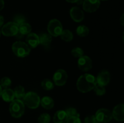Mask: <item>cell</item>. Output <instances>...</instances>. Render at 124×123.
<instances>
[{
  "label": "cell",
  "instance_id": "41",
  "mask_svg": "<svg viewBox=\"0 0 124 123\" xmlns=\"http://www.w3.org/2000/svg\"><path fill=\"white\" fill-rule=\"evenodd\" d=\"M1 30H0V36H1Z\"/></svg>",
  "mask_w": 124,
  "mask_h": 123
},
{
  "label": "cell",
  "instance_id": "25",
  "mask_svg": "<svg viewBox=\"0 0 124 123\" xmlns=\"http://www.w3.org/2000/svg\"><path fill=\"white\" fill-rule=\"evenodd\" d=\"M93 90L98 96H102L106 93V89H105V86L99 85L98 84H96Z\"/></svg>",
  "mask_w": 124,
  "mask_h": 123
},
{
  "label": "cell",
  "instance_id": "18",
  "mask_svg": "<svg viewBox=\"0 0 124 123\" xmlns=\"http://www.w3.org/2000/svg\"><path fill=\"white\" fill-rule=\"evenodd\" d=\"M39 43L43 46H48L52 41V37L49 33H42L39 36Z\"/></svg>",
  "mask_w": 124,
  "mask_h": 123
},
{
  "label": "cell",
  "instance_id": "13",
  "mask_svg": "<svg viewBox=\"0 0 124 123\" xmlns=\"http://www.w3.org/2000/svg\"><path fill=\"white\" fill-rule=\"evenodd\" d=\"M70 15L71 19L76 22H80L82 21L84 18L83 11L78 7H73L70 9Z\"/></svg>",
  "mask_w": 124,
  "mask_h": 123
},
{
  "label": "cell",
  "instance_id": "17",
  "mask_svg": "<svg viewBox=\"0 0 124 123\" xmlns=\"http://www.w3.org/2000/svg\"><path fill=\"white\" fill-rule=\"evenodd\" d=\"M40 104L42 106V107L44 108L45 109L50 110L53 108V106H54V102L52 98H51L50 96H44L41 99V101H40Z\"/></svg>",
  "mask_w": 124,
  "mask_h": 123
},
{
  "label": "cell",
  "instance_id": "28",
  "mask_svg": "<svg viewBox=\"0 0 124 123\" xmlns=\"http://www.w3.org/2000/svg\"><path fill=\"white\" fill-rule=\"evenodd\" d=\"M65 112H66L67 115L68 117H79V113L78 112L77 110L74 107H69L65 110Z\"/></svg>",
  "mask_w": 124,
  "mask_h": 123
},
{
  "label": "cell",
  "instance_id": "20",
  "mask_svg": "<svg viewBox=\"0 0 124 123\" xmlns=\"http://www.w3.org/2000/svg\"><path fill=\"white\" fill-rule=\"evenodd\" d=\"M60 37L61 39L65 42H69L72 41L73 39V34L72 32L69 30H64L62 31Z\"/></svg>",
  "mask_w": 124,
  "mask_h": 123
},
{
  "label": "cell",
  "instance_id": "35",
  "mask_svg": "<svg viewBox=\"0 0 124 123\" xmlns=\"http://www.w3.org/2000/svg\"><path fill=\"white\" fill-rule=\"evenodd\" d=\"M4 17L0 15V27H2L4 24Z\"/></svg>",
  "mask_w": 124,
  "mask_h": 123
},
{
  "label": "cell",
  "instance_id": "30",
  "mask_svg": "<svg viewBox=\"0 0 124 123\" xmlns=\"http://www.w3.org/2000/svg\"><path fill=\"white\" fill-rule=\"evenodd\" d=\"M98 123L94 115H88L84 119V123Z\"/></svg>",
  "mask_w": 124,
  "mask_h": 123
},
{
  "label": "cell",
  "instance_id": "3",
  "mask_svg": "<svg viewBox=\"0 0 124 123\" xmlns=\"http://www.w3.org/2000/svg\"><path fill=\"white\" fill-rule=\"evenodd\" d=\"M10 113L15 118H21L25 111V104L21 100H13L9 106Z\"/></svg>",
  "mask_w": 124,
  "mask_h": 123
},
{
  "label": "cell",
  "instance_id": "14",
  "mask_svg": "<svg viewBox=\"0 0 124 123\" xmlns=\"http://www.w3.org/2000/svg\"><path fill=\"white\" fill-rule=\"evenodd\" d=\"M25 41L27 44L30 48H35L39 44H40L39 36L35 33H30L28 34L26 36Z\"/></svg>",
  "mask_w": 124,
  "mask_h": 123
},
{
  "label": "cell",
  "instance_id": "22",
  "mask_svg": "<svg viewBox=\"0 0 124 123\" xmlns=\"http://www.w3.org/2000/svg\"><path fill=\"white\" fill-rule=\"evenodd\" d=\"M31 26L29 23L24 22L19 26V31L24 35H27L31 31Z\"/></svg>",
  "mask_w": 124,
  "mask_h": 123
},
{
  "label": "cell",
  "instance_id": "38",
  "mask_svg": "<svg viewBox=\"0 0 124 123\" xmlns=\"http://www.w3.org/2000/svg\"><path fill=\"white\" fill-rule=\"evenodd\" d=\"M2 88H1V85H0V97H1V94H2Z\"/></svg>",
  "mask_w": 124,
  "mask_h": 123
},
{
  "label": "cell",
  "instance_id": "21",
  "mask_svg": "<svg viewBox=\"0 0 124 123\" xmlns=\"http://www.w3.org/2000/svg\"><path fill=\"white\" fill-rule=\"evenodd\" d=\"M76 31L77 34L80 37H85L89 33V29L85 25H81L78 27Z\"/></svg>",
  "mask_w": 124,
  "mask_h": 123
},
{
  "label": "cell",
  "instance_id": "26",
  "mask_svg": "<svg viewBox=\"0 0 124 123\" xmlns=\"http://www.w3.org/2000/svg\"><path fill=\"white\" fill-rule=\"evenodd\" d=\"M11 84H12V81H11L10 78L8 77H3L2 78H1V81H0V85H1V88H4V89L9 88Z\"/></svg>",
  "mask_w": 124,
  "mask_h": 123
},
{
  "label": "cell",
  "instance_id": "27",
  "mask_svg": "<svg viewBox=\"0 0 124 123\" xmlns=\"http://www.w3.org/2000/svg\"><path fill=\"white\" fill-rule=\"evenodd\" d=\"M71 55L76 58H79L84 55V51L79 47H76L71 51Z\"/></svg>",
  "mask_w": 124,
  "mask_h": 123
},
{
  "label": "cell",
  "instance_id": "32",
  "mask_svg": "<svg viewBox=\"0 0 124 123\" xmlns=\"http://www.w3.org/2000/svg\"><path fill=\"white\" fill-rule=\"evenodd\" d=\"M24 36H25V35L21 33H20L19 31H18V33H17L16 34L15 36V37L16 39H17L18 40H20V39H23L24 37Z\"/></svg>",
  "mask_w": 124,
  "mask_h": 123
},
{
  "label": "cell",
  "instance_id": "24",
  "mask_svg": "<svg viewBox=\"0 0 124 123\" xmlns=\"http://www.w3.org/2000/svg\"><path fill=\"white\" fill-rule=\"evenodd\" d=\"M51 117L49 114L47 113H42L39 116L38 118V123H50Z\"/></svg>",
  "mask_w": 124,
  "mask_h": 123
},
{
  "label": "cell",
  "instance_id": "16",
  "mask_svg": "<svg viewBox=\"0 0 124 123\" xmlns=\"http://www.w3.org/2000/svg\"><path fill=\"white\" fill-rule=\"evenodd\" d=\"M1 97L6 102H12L15 98L14 91L10 88L4 89L1 94Z\"/></svg>",
  "mask_w": 124,
  "mask_h": 123
},
{
  "label": "cell",
  "instance_id": "42",
  "mask_svg": "<svg viewBox=\"0 0 124 123\" xmlns=\"http://www.w3.org/2000/svg\"></svg>",
  "mask_w": 124,
  "mask_h": 123
},
{
  "label": "cell",
  "instance_id": "37",
  "mask_svg": "<svg viewBox=\"0 0 124 123\" xmlns=\"http://www.w3.org/2000/svg\"><path fill=\"white\" fill-rule=\"evenodd\" d=\"M76 3H77L78 5L82 4H83V1H82V0H78Z\"/></svg>",
  "mask_w": 124,
  "mask_h": 123
},
{
  "label": "cell",
  "instance_id": "31",
  "mask_svg": "<svg viewBox=\"0 0 124 123\" xmlns=\"http://www.w3.org/2000/svg\"><path fill=\"white\" fill-rule=\"evenodd\" d=\"M66 123H82L79 117H69Z\"/></svg>",
  "mask_w": 124,
  "mask_h": 123
},
{
  "label": "cell",
  "instance_id": "9",
  "mask_svg": "<svg viewBox=\"0 0 124 123\" xmlns=\"http://www.w3.org/2000/svg\"><path fill=\"white\" fill-rule=\"evenodd\" d=\"M101 5L100 0H84L82 6L85 12L93 13L99 8Z\"/></svg>",
  "mask_w": 124,
  "mask_h": 123
},
{
  "label": "cell",
  "instance_id": "39",
  "mask_svg": "<svg viewBox=\"0 0 124 123\" xmlns=\"http://www.w3.org/2000/svg\"><path fill=\"white\" fill-rule=\"evenodd\" d=\"M122 40H123V42H124V31L123 33V35H122Z\"/></svg>",
  "mask_w": 124,
  "mask_h": 123
},
{
  "label": "cell",
  "instance_id": "2",
  "mask_svg": "<svg viewBox=\"0 0 124 123\" xmlns=\"http://www.w3.org/2000/svg\"><path fill=\"white\" fill-rule=\"evenodd\" d=\"M13 53L18 57H25L29 55L31 51V48L25 42L16 41L12 46Z\"/></svg>",
  "mask_w": 124,
  "mask_h": 123
},
{
  "label": "cell",
  "instance_id": "29",
  "mask_svg": "<svg viewBox=\"0 0 124 123\" xmlns=\"http://www.w3.org/2000/svg\"><path fill=\"white\" fill-rule=\"evenodd\" d=\"M13 22H14L16 25H18V26H19V25H21L22 24L25 22V18L23 15H21V14H18V15L15 16L14 17Z\"/></svg>",
  "mask_w": 124,
  "mask_h": 123
},
{
  "label": "cell",
  "instance_id": "36",
  "mask_svg": "<svg viewBox=\"0 0 124 123\" xmlns=\"http://www.w3.org/2000/svg\"><path fill=\"white\" fill-rule=\"evenodd\" d=\"M67 2H70V3H76L78 0H65Z\"/></svg>",
  "mask_w": 124,
  "mask_h": 123
},
{
  "label": "cell",
  "instance_id": "10",
  "mask_svg": "<svg viewBox=\"0 0 124 123\" xmlns=\"http://www.w3.org/2000/svg\"><path fill=\"white\" fill-rule=\"evenodd\" d=\"M78 66L83 72H87L92 68V60L87 55H83L79 58L78 61Z\"/></svg>",
  "mask_w": 124,
  "mask_h": 123
},
{
  "label": "cell",
  "instance_id": "34",
  "mask_svg": "<svg viewBox=\"0 0 124 123\" xmlns=\"http://www.w3.org/2000/svg\"><path fill=\"white\" fill-rule=\"evenodd\" d=\"M4 7V0H0V11L2 10Z\"/></svg>",
  "mask_w": 124,
  "mask_h": 123
},
{
  "label": "cell",
  "instance_id": "40",
  "mask_svg": "<svg viewBox=\"0 0 124 123\" xmlns=\"http://www.w3.org/2000/svg\"><path fill=\"white\" fill-rule=\"evenodd\" d=\"M100 1H108V0H100Z\"/></svg>",
  "mask_w": 124,
  "mask_h": 123
},
{
  "label": "cell",
  "instance_id": "6",
  "mask_svg": "<svg viewBox=\"0 0 124 123\" xmlns=\"http://www.w3.org/2000/svg\"><path fill=\"white\" fill-rule=\"evenodd\" d=\"M94 116L97 121L101 123H109L113 119L112 112L105 108H101L98 110Z\"/></svg>",
  "mask_w": 124,
  "mask_h": 123
},
{
  "label": "cell",
  "instance_id": "11",
  "mask_svg": "<svg viewBox=\"0 0 124 123\" xmlns=\"http://www.w3.org/2000/svg\"><path fill=\"white\" fill-rule=\"evenodd\" d=\"M97 84L105 86L110 82V74L107 70H103L98 74L96 78Z\"/></svg>",
  "mask_w": 124,
  "mask_h": 123
},
{
  "label": "cell",
  "instance_id": "7",
  "mask_svg": "<svg viewBox=\"0 0 124 123\" xmlns=\"http://www.w3.org/2000/svg\"><path fill=\"white\" fill-rule=\"evenodd\" d=\"M19 31V26L14 22H8L2 27L1 32L7 37L15 36Z\"/></svg>",
  "mask_w": 124,
  "mask_h": 123
},
{
  "label": "cell",
  "instance_id": "12",
  "mask_svg": "<svg viewBox=\"0 0 124 123\" xmlns=\"http://www.w3.org/2000/svg\"><path fill=\"white\" fill-rule=\"evenodd\" d=\"M113 118L117 121H124V104H119L112 111Z\"/></svg>",
  "mask_w": 124,
  "mask_h": 123
},
{
  "label": "cell",
  "instance_id": "33",
  "mask_svg": "<svg viewBox=\"0 0 124 123\" xmlns=\"http://www.w3.org/2000/svg\"><path fill=\"white\" fill-rule=\"evenodd\" d=\"M120 23L122 26L124 27V13L121 15V18H120Z\"/></svg>",
  "mask_w": 124,
  "mask_h": 123
},
{
  "label": "cell",
  "instance_id": "19",
  "mask_svg": "<svg viewBox=\"0 0 124 123\" xmlns=\"http://www.w3.org/2000/svg\"><path fill=\"white\" fill-rule=\"evenodd\" d=\"M13 91H14L15 97H16L18 100H23L25 95V89L24 87L21 85L17 86L16 87H15Z\"/></svg>",
  "mask_w": 124,
  "mask_h": 123
},
{
  "label": "cell",
  "instance_id": "1",
  "mask_svg": "<svg viewBox=\"0 0 124 123\" xmlns=\"http://www.w3.org/2000/svg\"><path fill=\"white\" fill-rule=\"evenodd\" d=\"M96 78L90 74H85L80 76L76 83L78 90L82 93H87L94 89L96 85Z\"/></svg>",
  "mask_w": 124,
  "mask_h": 123
},
{
  "label": "cell",
  "instance_id": "15",
  "mask_svg": "<svg viewBox=\"0 0 124 123\" xmlns=\"http://www.w3.org/2000/svg\"><path fill=\"white\" fill-rule=\"evenodd\" d=\"M68 117L65 110H58L54 113L53 120L54 123H66Z\"/></svg>",
  "mask_w": 124,
  "mask_h": 123
},
{
  "label": "cell",
  "instance_id": "4",
  "mask_svg": "<svg viewBox=\"0 0 124 123\" xmlns=\"http://www.w3.org/2000/svg\"><path fill=\"white\" fill-rule=\"evenodd\" d=\"M23 101L27 107L31 109H35L39 106L41 99L36 92L31 91L25 94Z\"/></svg>",
  "mask_w": 124,
  "mask_h": 123
},
{
  "label": "cell",
  "instance_id": "5",
  "mask_svg": "<svg viewBox=\"0 0 124 123\" xmlns=\"http://www.w3.org/2000/svg\"><path fill=\"white\" fill-rule=\"evenodd\" d=\"M47 30L50 34L53 37H58L60 36L63 31L62 25L59 20L56 19H52L48 22L47 25Z\"/></svg>",
  "mask_w": 124,
  "mask_h": 123
},
{
  "label": "cell",
  "instance_id": "23",
  "mask_svg": "<svg viewBox=\"0 0 124 123\" xmlns=\"http://www.w3.org/2000/svg\"><path fill=\"white\" fill-rule=\"evenodd\" d=\"M41 86L44 90H51L54 88V83L50 79H44L41 82Z\"/></svg>",
  "mask_w": 124,
  "mask_h": 123
},
{
  "label": "cell",
  "instance_id": "8",
  "mask_svg": "<svg viewBox=\"0 0 124 123\" xmlns=\"http://www.w3.org/2000/svg\"><path fill=\"white\" fill-rule=\"evenodd\" d=\"M68 75L66 71L64 69L57 70L53 75V80L54 84L58 86H62L65 85L67 81Z\"/></svg>",
  "mask_w": 124,
  "mask_h": 123
}]
</instances>
